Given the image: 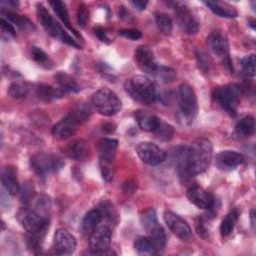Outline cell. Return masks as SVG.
I'll return each instance as SVG.
<instances>
[{
	"instance_id": "51",
	"label": "cell",
	"mask_w": 256,
	"mask_h": 256,
	"mask_svg": "<svg viewBox=\"0 0 256 256\" xmlns=\"http://www.w3.org/2000/svg\"><path fill=\"white\" fill-rule=\"evenodd\" d=\"M251 225H252V227H253V229H254V226H255V221H254V218H255V210L254 209H252L251 210Z\"/></svg>"
},
{
	"instance_id": "29",
	"label": "cell",
	"mask_w": 256,
	"mask_h": 256,
	"mask_svg": "<svg viewBox=\"0 0 256 256\" xmlns=\"http://www.w3.org/2000/svg\"><path fill=\"white\" fill-rule=\"evenodd\" d=\"M134 248L141 254L158 253L157 247L150 236H138L134 241Z\"/></svg>"
},
{
	"instance_id": "30",
	"label": "cell",
	"mask_w": 256,
	"mask_h": 256,
	"mask_svg": "<svg viewBox=\"0 0 256 256\" xmlns=\"http://www.w3.org/2000/svg\"><path fill=\"white\" fill-rule=\"evenodd\" d=\"M255 131V121L252 116L243 117L235 126V134L239 137H249Z\"/></svg>"
},
{
	"instance_id": "24",
	"label": "cell",
	"mask_w": 256,
	"mask_h": 256,
	"mask_svg": "<svg viewBox=\"0 0 256 256\" xmlns=\"http://www.w3.org/2000/svg\"><path fill=\"white\" fill-rule=\"evenodd\" d=\"M50 6L52 7L53 11L56 13V15L58 16V18L63 22V24L70 30L72 31V33L80 38L81 36L78 34L77 30L72 26L71 22H70V18H69V14H68V11H67V8H66V5L65 3H63L62 1H59V0H54V1H50L49 2Z\"/></svg>"
},
{
	"instance_id": "17",
	"label": "cell",
	"mask_w": 256,
	"mask_h": 256,
	"mask_svg": "<svg viewBox=\"0 0 256 256\" xmlns=\"http://www.w3.org/2000/svg\"><path fill=\"white\" fill-rule=\"evenodd\" d=\"M134 59L137 66L144 72L153 74L157 68V63L152 50L146 46H139L134 52Z\"/></svg>"
},
{
	"instance_id": "12",
	"label": "cell",
	"mask_w": 256,
	"mask_h": 256,
	"mask_svg": "<svg viewBox=\"0 0 256 256\" xmlns=\"http://www.w3.org/2000/svg\"><path fill=\"white\" fill-rule=\"evenodd\" d=\"M164 221L168 228L176 235L178 238L182 240H189L192 236V231L188 223L182 219L179 215L175 214L172 211L164 212Z\"/></svg>"
},
{
	"instance_id": "1",
	"label": "cell",
	"mask_w": 256,
	"mask_h": 256,
	"mask_svg": "<svg viewBox=\"0 0 256 256\" xmlns=\"http://www.w3.org/2000/svg\"><path fill=\"white\" fill-rule=\"evenodd\" d=\"M213 156V147L211 142L206 138L195 140L188 147L187 154V172L190 177H194L204 172Z\"/></svg>"
},
{
	"instance_id": "5",
	"label": "cell",
	"mask_w": 256,
	"mask_h": 256,
	"mask_svg": "<svg viewBox=\"0 0 256 256\" xmlns=\"http://www.w3.org/2000/svg\"><path fill=\"white\" fill-rule=\"evenodd\" d=\"M92 103L96 110L104 116H113L122 107L117 94L109 88H101L92 95Z\"/></svg>"
},
{
	"instance_id": "45",
	"label": "cell",
	"mask_w": 256,
	"mask_h": 256,
	"mask_svg": "<svg viewBox=\"0 0 256 256\" xmlns=\"http://www.w3.org/2000/svg\"><path fill=\"white\" fill-rule=\"evenodd\" d=\"M173 93L171 91H162L159 94H157V97L159 101L164 105H169L172 102L173 99Z\"/></svg>"
},
{
	"instance_id": "6",
	"label": "cell",
	"mask_w": 256,
	"mask_h": 256,
	"mask_svg": "<svg viewBox=\"0 0 256 256\" xmlns=\"http://www.w3.org/2000/svg\"><path fill=\"white\" fill-rule=\"evenodd\" d=\"M16 219L28 234L49 228L48 218L28 207H21L16 213Z\"/></svg>"
},
{
	"instance_id": "15",
	"label": "cell",
	"mask_w": 256,
	"mask_h": 256,
	"mask_svg": "<svg viewBox=\"0 0 256 256\" xmlns=\"http://www.w3.org/2000/svg\"><path fill=\"white\" fill-rule=\"evenodd\" d=\"M188 200L200 209H211L214 206V198L210 192L204 188L193 185L187 191Z\"/></svg>"
},
{
	"instance_id": "21",
	"label": "cell",
	"mask_w": 256,
	"mask_h": 256,
	"mask_svg": "<svg viewBox=\"0 0 256 256\" xmlns=\"http://www.w3.org/2000/svg\"><path fill=\"white\" fill-rule=\"evenodd\" d=\"M104 216L99 207L93 208L86 213L82 221V231L84 234L90 235L103 220Z\"/></svg>"
},
{
	"instance_id": "36",
	"label": "cell",
	"mask_w": 256,
	"mask_h": 256,
	"mask_svg": "<svg viewBox=\"0 0 256 256\" xmlns=\"http://www.w3.org/2000/svg\"><path fill=\"white\" fill-rule=\"evenodd\" d=\"M155 22L156 25L158 27V29L160 30V32L164 35H170L172 32V28H173V23L171 18L165 14V13H161L158 12L155 14Z\"/></svg>"
},
{
	"instance_id": "41",
	"label": "cell",
	"mask_w": 256,
	"mask_h": 256,
	"mask_svg": "<svg viewBox=\"0 0 256 256\" xmlns=\"http://www.w3.org/2000/svg\"><path fill=\"white\" fill-rule=\"evenodd\" d=\"M89 20V11L87 6L82 3L78 6V10H77V21L79 23L80 26H85L87 24Z\"/></svg>"
},
{
	"instance_id": "3",
	"label": "cell",
	"mask_w": 256,
	"mask_h": 256,
	"mask_svg": "<svg viewBox=\"0 0 256 256\" xmlns=\"http://www.w3.org/2000/svg\"><path fill=\"white\" fill-rule=\"evenodd\" d=\"M242 96V88L238 84H228L213 91V98L231 117H236Z\"/></svg>"
},
{
	"instance_id": "27",
	"label": "cell",
	"mask_w": 256,
	"mask_h": 256,
	"mask_svg": "<svg viewBox=\"0 0 256 256\" xmlns=\"http://www.w3.org/2000/svg\"><path fill=\"white\" fill-rule=\"evenodd\" d=\"M54 78H55V81L58 84L59 88H61L66 93L80 91V87L77 84L76 80L72 76L67 74L66 72L59 71L55 74Z\"/></svg>"
},
{
	"instance_id": "49",
	"label": "cell",
	"mask_w": 256,
	"mask_h": 256,
	"mask_svg": "<svg viewBox=\"0 0 256 256\" xmlns=\"http://www.w3.org/2000/svg\"><path fill=\"white\" fill-rule=\"evenodd\" d=\"M114 130H115V126L113 124H111V123H105L103 125V131H105L107 133H111Z\"/></svg>"
},
{
	"instance_id": "31",
	"label": "cell",
	"mask_w": 256,
	"mask_h": 256,
	"mask_svg": "<svg viewBox=\"0 0 256 256\" xmlns=\"http://www.w3.org/2000/svg\"><path fill=\"white\" fill-rule=\"evenodd\" d=\"M114 156L109 155H101L100 156V171L102 178L106 182H111L114 177Z\"/></svg>"
},
{
	"instance_id": "20",
	"label": "cell",
	"mask_w": 256,
	"mask_h": 256,
	"mask_svg": "<svg viewBox=\"0 0 256 256\" xmlns=\"http://www.w3.org/2000/svg\"><path fill=\"white\" fill-rule=\"evenodd\" d=\"M89 152V145L82 138L72 140L66 147L67 156L73 160H83L88 156Z\"/></svg>"
},
{
	"instance_id": "48",
	"label": "cell",
	"mask_w": 256,
	"mask_h": 256,
	"mask_svg": "<svg viewBox=\"0 0 256 256\" xmlns=\"http://www.w3.org/2000/svg\"><path fill=\"white\" fill-rule=\"evenodd\" d=\"M136 188V185L134 182H131V181H128L126 183H124L123 185V189L125 192H133Z\"/></svg>"
},
{
	"instance_id": "35",
	"label": "cell",
	"mask_w": 256,
	"mask_h": 256,
	"mask_svg": "<svg viewBox=\"0 0 256 256\" xmlns=\"http://www.w3.org/2000/svg\"><path fill=\"white\" fill-rule=\"evenodd\" d=\"M8 93L14 99H23L27 97L29 93V87L26 82L14 81L10 84L8 88Z\"/></svg>"
},
{
	"instance_id": "11",
	"label": "cell",
	"mask_w": 256,
	"mask_h": 256,
	"mask_svg": "<svg viewBox=\"0 0 256 256\" xmlns=\"http://www.w3.org/2000/svg\"><path fill=\"white\" fill-rule=\"evenodd\" d=\"M173 4L175 9L176 21L179 27L182 29V31L189 35L196 34L199 30V22L197 21L193 13L190 11V9L183 3L174 2Z\"/></svg>"
},
{
	"instance_id": "40",
	"label": "cell",
	"mask_w": 256,
	"mask_h": 256,
	"mask_svg": "<svg viewBox=\"0 0 256 256\" xmlns=\"http://www.w3.org/2000/svg\"><path fill=\"white\" fill-rule=\"evenodd\" d=\"M255 64H256V58L254 54L248 55L246 57H244L241 60V66H242V70L243 72L248 75V76H254L255 75Z\"/></svg>"
},
{
	"instance_id": "18",
	"label": "cell",
	"mask_w": 256,
	"mask_h": 256,
	"mask_svg": "<svg viewBox=\"0 0 256 256\" xmlns=\"http://www.w3.org/2000/svg\"><path fill=\"white\" fill-rule=\"evenodd\" d=\"M78 126L79 124L69 115H67L53 126L51 132L55 139L66 140L75 135L78 130Z\"/></svg>"
},
{
	"instance_id": "44",
	"label": "cell",
	"mask_w": 256,
	"mask_h": 256,
	"mask_svg": "<svg viewBox=\"0 0 256 256\" xmlns=\"http://www.w3.org/2000/svg\"><path fill=\"white\" fill-rule=\"evenodd\" d=\"M0 25L3 31H5L7 34H10L12 36H16V31L15 28L13 26V24H11L10 21H8L7 19H5L4 17H1L0 19Z\"/></svg>"
},
{
	"instance_id": "8",
	"label": "cell",
	"mask_w": 256,
	"mask_h": 256,
	"mask_svg": "<svg viewBox=\"0 0 256 256\" xmlns=\"http://www.w3.org/2000/svg\"><path fill=\"white\" fill-rule=\"evenodd\" d=\"M178 104L180 108V115L182 119L191 120L197 114V98L191 86L182 83L178 87L177 93Z\"/></svg>"
},
{
	"instance_id": "43",
	"label": "cell",
	"mask_w": 256,
	"mask_h": 256,
	"mask_svg": "<svg viewBox=\"0 0 256 256\" xmlns=\"http://www.w3.org/2000/svg\"><path fill=\"white\" fill-rule=\"evenodd\" d=\"M119 34L125 38L131 40H138L142 37V33L137 29H122L119 31Z\"/></svg>"
},
{
	"instance_id": "39",
	"label": "cell",
	"mask_w": 256,
	"mask_h": 256,
	"mask_svg": "<svg viewBox=\"0 0 256 256\" xmlns=\"http://www.w3.org/2000/svg\"><path fill=\"white\" fill-rule=\"evenodd\" d=\"M100 150L101 155H109L114 156V153L118 146V141L116 139L103 138L100 140Z\"/></svg>"
},
{
	"instance_id": "32",
	"label": "cell",
	"mask_w": 256,
	"mask_h": 256,
	"mask_svg": "<svg viewBox=\"0 0 256 256\" xmlns=\"http://www.w3.org/2000/svg\"><path fill=\"white\" fill-rule=\"evenodd\" d=\"M141 224L144 230L150 234L153 232L157 227L160 226L157 220L156 212L154 209H148L141 215Z\"/></svg>"
},
{
	"instance_id": "47",
	"label": "cell",
	"mask_w": 256,
	"mask_h": 256,
	"mask_svg": "<svg viewBox=\"0 0 256 256\" xmlns=\"http://www.w3.org/2000/svg\"><path fill=\"white\" fill-rule=\"evenodd\" d=\"M131 4L137 8L138 10H144L146 9V6L148 5V1H142V0H136V1H131Z\"/></svg>"
},
{
	"instance_id": "23",
	"label": "cell",
	"mask_w": 256,
	"mask_h": 256,
	"mask_svg": "<svg viewBox=\"0 0 256 256\" xmlns=\"http://www.w3.org/2000/svg\"><path fill=\"white\" fill-rule=\"evenodd\" d=\"M65 94L66 92L61 88H54L47 84H38L36 88V96L44 102H50L52 100L61 98Z\"/></svg>"
},
{
	"instance_id": "2",
	"label": "cell",
	"mask_w": 256,
	"mask_h": 256,
	"mask_svg": "<svg viewBox=\"0 0 256 256\" xmlns=\"http://www.w3.org/2000/svg\"><path fill=\"white\" fill-rule=\"evenodd\" d=\"M124 89L133 100L146 105L152 104L157 97L153 82L142 75H135L127 79Z\"/></svg>"
},
{
	"instance_id": "50",
	"label": "cell",
	"mask_w": 256,
	"mask_h": 256,
	"mask_svg": "<svg viewBox=\"0 0 256 256\" xmlns=\"http://www.w3.org/2000/svg\"><path fill=\"white\" fill-rule=\"evenodd\" d=\"M1 5H6L8 7H16L19 5L18 1H13V0H8V1H3L1 2Z\"/></svg>"
},
{
	"instance_id": "25",
	"label": "cell",
	"mask_w": 256,
	"mask_h": 256,
	"mask_svg": "<svg viewBox=\"0 0 256 256\" xmlns=\"http://www.w3.org/2000/svg\"><path fill=\"white\" fill-rule=\"evenodd\" d=\"M204 4L216 15L219 17H225V18H234L237 16L236 10L225 2H219V1H206Z\"/></svg>"
},
{
	"instance_id": "14",
	"label": "cell",
	"mask_w": 256,
	"mask_h": 256,
	"mask_svg": "<svg viewBox=\"0 0 256 256\" xmlns=\"http://www.w3.org/2000/svg\"><path fill=\"white\" fill-rule=\"evenodd\" d=\"M206 44L210 52L221 58L224 61L230 59L229 57V44L226 39L221 33L219 32H212L208 35L206 39Z\"/></svg>"
},
{
	"instance_id": "37",
	"label": "cell",
	"mask_w": 256,
	"mask_h": 256,
	"mask_svg": "<svg viewBox=\"0 0 256 256\" xmlns=\"http://www.w3.org/2000/svg\"><path fill=\"white\" fill-rule=\"evenodd\" d=\"M153 133L155 134L156 138H158L159 140L169 141L173 137L174 128L170 124L160 120L156 129L153 131Z\"/></svg>"
},
{
	"instance_id": "34",
	"label": "cell",
	"mask_w": 256,
	"mask_h": 256,
	"mask_svg": "<svg viewBox=\"0 0 256 256\" xmlns=\"http://www.w3.org/2000/svg\"><path fill=\"white\" fill-rule=\"evenodd\" d=\"M155 78L164 84L173 82L177 77V72L175 69L166 66H157L156 70L153 72Z\"/></svg>"
},
{
	"instance_id": "9",
	"label": "cell",
	"mask_w": 256,
	"mask_h": 256,
	"mask_svg": "<svg viewBox=\"0 0 256 256\" xmlns=\"http://www.w3.org/2000/svg\"><path fill=\"white\" fill-rule=\"evenodd\" d=\"M111 229L106 226H98L90 235H89V246L93 254H110L108 252L109 246L111 244Z\"/></svg>"
},
{
	"instance_id": "26",
	"label": "cell",
	"mask_w": 256,
	"mask_h": 256,
	"mask_svg": "<svg viewBox=\"0 0 256 256\" xmlns=\"http://www.w3.org/2000/svg\"><path fill=\"white\" fill-rule=\"evenodd\" d=\"M91 113H92V111H91L90 106L87 103L81 101V102L75 103L72 106L68 115L80 125V124L86 122L90 118Z\"/></svg>"
},
{
	"instance_id": "22",
	"label": "cell",
	"mask_w": 256,
	"mask_h": 256,
	"mask_svg": "<svg viewBox=\"0 0 256 256\" xmlns=\"http://www.w3.org/2000/svg\"><path fill=\"white\" fill-rule=\"evenodd\" d=\"M135 118L139 127L146 132H153L160 121L157 116L146 110H137Z\"/></svg>"
},
{
	"instance_id": "38",
	"label": "cell",
	"mask_w": 256,
	"mask_h": 256,
	"mask_svg": "<svg viewBox=\"0 0 256 256\" xmlns=\"http://www.w3.org/2000/svg\"><path fill=\"white\" fill-rule=\"evenodd\" d=\"M31 56L35 62H37L39 65H41L44 68H51L52 67V61L49 58L48 54L45 53L41 48L33 46L31 47Z\"/></svg>"
},
{
	"instance_id": "4",
	"label": "cell",
	"mask_w": 256,
	"mask_h": 256,
	"mask_svg": "<svg viewBox=\"0 0 256 256\" xmlns=\"http://www.w3.org/2000/svg\"><path fill=\"white\" fill-rule=\"evenodd\" d=\"M36 14L38 21L49 35L62 41L63 43H66L69 46H72L77 49L81 48V46L75 42V40L63 29V27L51 16L47 9L40 3H38L36 6Z\"/></svg>"
},
{
	"instance_id": "13",
	"label": "cell",
	"mask_w": 256,
	"mask_h": 256,
	"mask_svg": "<svg viewBox=\"0 0 256 256\" xmlns=\"http://www.w3.org/2000/svg\"><path fill=\"white\" fill-rule=\"evenodd\" d=\"M75 237L66 229L59 228L54 235L53 250L57 255L72 254L76 248Z\"/></svg>"
},
{
	"instance_id": "28",
	"label": "cell",
	"mask_w": 256,
	"mask_h": 256,
	"mask_svg": "<svg viewBox=\"0 0 256 256\" xmlns=\"http://www.w3.org/2000/svg\"><path fill=\"white\" fill-rule=\"evenodd\" d=\"M1 14H2V17H6L8 21L15 24L21 30L27 31V30L35 29L33 23L23 15H18L11 11H1Z\"/></svg>"
},
{
	"instance_id": "42",
	"label": "cell",
	"mask_w": 256,
	"mask_h": 256,
	"mask_svg": "<svg viewBox=\"0 0 256 256\" xmlns=\"http://www.w3.org/2000/svg\"><path fill=\"white\" fill-rule=\"evenodd\" d=\"M36 208L38 213H45L50 209V200L47 196L41 195L36 200Z\"/></svg>"
},
{
	"instance_id": "16",
	"label": "cell",
	"mask_w": 256,
	"mask_h": 256,
	"mask_svg": "<svg viewBox=\"0 0 256 256\" xmlns=\"http://www.w3.org/2000/svg\"><path fill=\"white\" fill-rule=\"evenodd\" d=\"M244 160L242 154L233 150H225L215 157V165L221 171H232L236 169Z\"/></svg>"
},
{
	"instance_id": "33",
	"label": "cell",
	"mask_w": 256,
	"mask_h": 256,
	"mask_svg": "<svg viewBox=\"0 0 256 256\" xmlns=\"http://www.w3.org/2000/svg\"><path fill=\"white\" fill-rule=\"evenodd\" d=\"M238 217H239V212L237 209L232 210L225 216V218L222 220L220 225V233L222 236H228L229 234H231L238 220Z\"/></svg>"
},
{
	"instance_id": "19",
	"label": "cell",
	"mask_w": 256,
	"mask_h": 256,
	"mask_svg": "<svg viewBox=\"0 0 256 256\" xmlns=\"http://www.w3.org/2000/svg\"><path fill=\"white\" fill-rule=\"evenodd\" d=\"M1 182L8 194L14 196L20 192L17 170L13 166H5L1 170Z\"/></svg>"
},
{
	"instance_id": "10",
	"label": "cell",
	"mask_w": 256,
	"mask_h": 256,
	"mask_svg": "<svg viewBox=\"0 0 256 256\" xmlns=\"http://www.w3.org/2000/svg\"><path fill=\"white\" fill-rule=\"evenodd\" d=\"M136 152L139 158L148 165H158L164 162L167 158L166 152L158 145L152 142H141L136 147Z\"/></svg>"
},
{
	"instance_id": "46",
	"label": "cell",
	"mask_w": 256,
	"mask_h": 256,
	"mask_svg": "<svg viewBox=\"0 0 256 256\" xmlns=\"http://www.w3.org/2000/svg\"><path fill=\"white\" fill-rule=\"evenodd\" d=\"M94 33H95V35L98 37V39L99 40H101L102 42H109L108 40V37H107V34H106V32H105V30H104V28L103 27H101V26H97V27H95L94 28Z\"/></svg>"
},
{
	"instance_id": "7",
	"label": "cell",
	"mask_w": 256,
	"mask_h": 256,
	"mask_svg": "<svg viewBox=\"0 0 256 256\" xmlns=\"http://www.w3.org/2000/svg\"><path fill=\"white\" fill-rule=\"evenodd\" d=\"M64 161L61 157L51 153H37L30 159V165L33 171L39 176L58 172L63 166Z\"/></svg>"
}]
</instances>
